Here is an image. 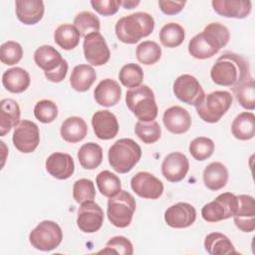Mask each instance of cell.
Segmentation results:
<instances>
[{
  "label": "cell",
  "mask_w": 255,
  "mask_h": 255,
  "mask_svg": "<svg viewBox=\"0 0 255 255\" xmlns=\"http://www.w3.org/2000/svg\"><path fill=\"white\" fill-rule=\"evenodd\" d=\"M135 134L146 144L156 142L161 134V128L157 122L138 121L134 127Z\"/></svg>",
  "instance_id": "40"
},
{
  "label": "cell",
  "mask_w": 255,
  "mask_h": 255,
  "mask_svg": "<svg viewBox=\"0 0 255 255\" xmlns=\"http://www.w3.org/2000/svg\"><path fill=\"white\" fill-rule=\"evenodd\" d=\"M229 39L228 28L219 22H212L202 32L191 38L188 43V52L195 59L205 60L217 54L228 44Z\"/></svg>",
  "instance_id": "2"
},
{
  "label": "cell",
  "mask_w": 255,
  "mask_h": 255,
  "mask_svg": "<svg viewBox=\"0 0 255 255\" xmlns=\"http://www.w3.org/2000/svg\"><path fill=\"white\" fill-rule=\"evenodd\" d=\"M131 189L142 198L157 199L163 192L162 182L147 171H139L130 179Z\"/></svg>",
  "instance_id": "14"
},
{
  "label": "cell",
  "mask_w": 255,
  "mask_h": 255,
  "mask_svg": "<svg viewBox=\"0 0 255 255\" xmlns=\"http://www.w3.org/2000/svg\"><path fill=\"white\" fill-rule=\"evenodd\" d=\"M141 157L140 146L131 138H120L108 152L109 163L119 173H127L139 161Z\"/></svg>",
  "instance_id": "4"
},
{
  "label": "cell",
  "mask_w": 255,
  "mask_h": 255,
  "mask_svg": "<svg viewBox=\"0 0 255 255\" xmlns=\"http://www.w3.org/2000/svg\"><path fill=\"white\" fill-rule=\"evenodd\" d=\"M64 60L61 54L50 45L40 46L34 53V61L44 73L54 72L62 65Z\"/></svg>",
  "instance_id": "25"
},
{
  "label": "cell",
  "mask_w": 255,
  "mask_h": 255,
  "mask_svg": "<svg viewBox=\"0 0 255 255\" xmlns=\"http://www.w3.org/2000/svg\"><path fill=\"white\" fill-rule=\"evenodd\" d=\"M78 159L85 169H95L103 161V148L96 142L84 143L78 151Z\"/></svg>",
  "instance_id": "32"
},
{
  "label": "cell",
  "mask_w": 255,
  "mask_h": 255,
  "mask_svg": "<svg viewBox=\"0 0 255 255\" xmlns=\"http://www.w3.org/2000/svg\"><path fill=\"white\" fill-rule=\"evenodd\" d=\"M136 208L134 197L126 190L110 197L108 201L107 215L110 222L119 228L128 227L132 219Z\"/></svg>",
  "instance_id": "7"
},
{
  "label": "cell",
  "mask_w": 255,
  "mask_h": 255,
  "mask_svg": "<svg viewBox=\"0 0 255 255\" xmlns=\"http://www.w3.org/2000/svg\"><path fill=\"white\" fill-rule=\"evenodd\" d=\"M34 116L43 124L52 123L58 116V107L51 100L39 101L35 105Z\"/></svg>",
  "instance_id": "44"
},
{
  "label": "cell",
  "mask_w": 255,
  "mask_h": 255,
  "mask_svg": "<svg viewBox=\"0 0 255 255\" xmlns=\"http://www.w3.org/2000/svg\"><path fill=\"white\" fill-rule=\"evenodd\" d=\"M91 5L94 10L103 16H111L116 14L119 11L122 1L120 0H92Z\"/></svg>",
  "instance_id": "46"
},
{
  "label": "cell",
  "mask_w": 255,
  "mask_h": 255,
  "mask_svg": "<svg viewBox=\"0 0 255 255\" xmlns=\"http://www.w3.org/2000/svg\"><path fill=\"white\" fill-rule=\"evenodd\" d=\"M119 80L127 88L132 89L138 87L143 80V71L137 64H127L121 69L119 73Z\"/></svg>",
  "instance_id": "39"
},
{
  "label": "cell",
  "mask_w": 255,
  "mask_h": 255,
  "mask_svg": "<svg viewBox=\"0 0 255 255\" xmlns=\"http://www.w3.org/2000/svg\"><path fill=\"white\" fill-rule=\"evenodd\" d=\"M238 208L233 216L236 227L243 232H252L255 229V203L250 195H238Z\"/></svg>",
  "instance_id": "17"
},
{
  "label": "cell",
  "mask_w": 255,
  "mask_h": 255,
  "mask_svg": "<svg viewBox=\"0 0 255 255\" xmlns=\"http://www.w3.org/2000/svg\"><path fill=\"white\" fill-rule=\"evenodd\" d=\"M83 50L85 59L93 66H103L108 63L111 57L107 42L99 32L89 34L84 38Z\"/></svg>",
  "instance_id": "12"
},
{
  "label": "cell",
  "mask_w": 255,
  "mask_h": 255,
  "mask_svg": "<svg viewBox=\"0 0 255 255\" xmlns=\"http://www.w3.org/2000/svg\"><path fill=\"white\" fill-rule=\"evenodd\" d=\"M96 183L101 194L109 198L115 196L122 190L120 177L110 170L101 171L96 177Z\"/></svg>",
  "instance_id": "34"
},
{
  "label": "cell",
  "mask_w": 255,
  "mask_h": 255,
  "mask_svg": "<svg viewBox=\"0 0 255 255\" xmlns=\"http://www.w3.org/2000/svg\"><path fill=\"white\" fill-rule=\"evenodd\" d=\"M195 219V208L186 202L175 203L164 212V221L172 228H187L194 223Z\"/></svg>",
  "instance_id": "15"
},
{
  "label": "cell",
  "mask_w": 255,
  "mask_h": 255,
  "mask_svg": "<svg viewBox=\"0 0 255 255\" xmlns=\"http://www.w3.org/2000/svg\"><path fill=\"white\" fill-rule=\"evenodd\" d=\"M238 103L246 110L253 111L255 109V85L253 78L240 83L232 88Z\"/></svg>",
  "instance_id": "36"
},
{
  "label": "cell",
  "mask_w": 255,
  "mask_h": 255,
  "mask_svg": "<svg viewBox=\"0 0 255 255\" xmlns=\"http://www.w3.org/2000/svg\"><path fill=\"white\" fill-rule=\"evenodd\" d=\"M96 79L97 74L92 66L80 64L74 67L70 77V84L75 91L83 93L92 87Z\"/></svg>",
  "instance_id": "29"
},
{
  "label": "cell",
  "mask_w": 255,
  "mask_h": 255,
  "mask_svg": "<svg viewBox=\"0 0 255 255\" xmlns=\"http://www.w3.org/2000/svg\"><path fill=\"white\" fill-rule=\"evenodd\" d=\"M173 93L179 101L194 107L205 96L204 90L198 80L188 74H183L176 78L173 83Z\"/></svg>",
  "instance_id": "10"
},
{
  "label": "cell",
  "mask_w": 255,
  "mask_h": 255,
  "mask_svg": "<svg viewBox=\"0 0 255 255\" xmlns=\"http://www.w3.org/2000/svg\"><path fill=\"white\" fill-rule=\"evenodd\" d=\"M140 2L139 1H134V0H126L122 1V5L124 6L125 9H132L135 6H137Z\"/></svg>",
  "instance_id": "49"
},
{
  "label": "cell",
  "mask_w": 255,
  "mask_h": 255,
  "mask_svg": "<svg viewBox=\"0 0 255 255\" xmlns=\"http://www.w3.org/2000/svg\"><path fill=\"white\" fill-rule=\"evenodd\" d=\"M188 149L194 159L203 161L212 155L214 151V142L209 137L198 136L191 140Z\"/></svg>",
  "instance_id": "41"
},
{
  "label": "cell",
  "mask_w": 255,
  "mask_h": 255,
  "mask_svg": "<svg viewBox=\"0 0 255 255\" xmlns=\"http://www.w3.org/2000/svg\"><path fill=\"white\" fill-rule=\"evenodd\" d=\"M228 181V170L226 166L219 162L209 163L203 170L204 185L213 191L223 188Z\"/></svg>",
  "instance_id": "28"
},
{
  "label": "cell",
  "mask_w": 255,
  "mask_h": 255,
  "mask_svg": "<svg viewBox=\"0 0 255 255\" xmlns=\"http://www.w3.org/2000/svg\"><path fill=\"white\" fill-rule=\"evenodd\" d=\"M46 170L53 177L63 180L69 178L75 171L73 157L69 153L54 152L46 159Z\"/></svg>",
  "instance_id": "19"
},
{
  "label": "cell",
  "mask_w": 255,
  "mask_h": 255,
  "mask_svg": "<svg viewBox=\"0 0 255 255\" xmlns=\"http://www.w3.org/2000/svg\"><path fill=\"white\" fill-rule=\"evenodd\" d=\"M185 38V31L177 23H167L159 31V40L164 47L175 48L182 44Z\"/></svg>",
  "instance_id": "35"
},
{
  "label": "cell",
  "mask_w": 255,
  "mask_h": 255,
  "mask_svg": "<svg viewBox=\"0 0 255 255\" xmlns=\"http://www.w3.org/2000/svg\"><path fill=\"white\" fill-rule=\"evenodd\" d=\"M136 59L143 65H153L159 61L161 57V48L154 41H143L135 51Z\"/></svg>",
  "instance_id": "37"
},
{
  "label": "cell",
  "mask_w": 255,
  "mask_h": 255,
  "mask_svg": "<svg viewBox=\"0 0 255 255\" xmlns=\"http://www.w3.org/2000/svg\"><path fill=\"white\" fill-rule=\"evenodd\" d=\"M63 239V232L58 223L52 220L40 222L29 234L31 245L41 251L56 249Z\"/></svg>",
  "instance_id": "8"
},
{
  "label": "cell",
  "mask_w": 255,
  "mask_h": 255,
  "mask_svg": "<svg viewBox=\"0 0 255 255\" xmlns=\"http://www.w3.org/2000/svg\"><path fill=\"white\" fill-rule=\"evenodd\" d=\"M99 253H116L122 255H131L133 247L131 242L125 236H115L106 243V248Z\"/></svg>",
  "instance_id": "45"
},
{
  "label": "cell",
  "mask_w": 255,
  "mask_h": 255,
  "mask_svg": "<svg viewBox=\"0 0 255 255\" xmlns=\"http://www.w3.org/2000/svg\"><path fill=\"white\" fill-rule=\"evenodd\" d=\"M231 131L240 140H249L255 135V116L250 112L239 114L232 122Z\"/></svg>",
  "instance_id": "30"
},
{
  "label": "cell",
  "mask_w": 255,
  "mask_h": 255,
  "mask_svg": "<svg viewBox=\"0 0 255 255\" xmlns=\"http://www.w3.org/2000/svg\"><path fill=\"white\" fill-rule=\"evenodd\" d=\"M44 2L41 0H17L15 1L16 16L25 25L38 23L44 15Z\"/></svg>",
  "instance_id": "23"
},
{
  "label": "cell",
  "mask_w": 255,
  "mask_h": 255,
  "mask_svg": "<svg viewBox=\"0 0 255 255\" xmlns=\"http://www.w3.org/2000/svg\"><path fill=\"white\" fill-rule=\"evenodd\" d=\"M92 126L95 134L100 139H112L119 132L118 120L116 116L108 110L96 112L92 118Z\"/></svg>",
  "instance_id": "18"
},
{
  "label": "cell",
  "mask_w": 255,
  "mask_h": 255,
  "mask_svg": "<svg viewBox=\"0 0 255 255\" xmlns=\"http://www.w3.org/2000/svg\"><path fill=\"white\" fill-rule=\"evenodd\" d=\"M189 169V161L185 154L174 151L167 154L161 164V173L170 182L182 180Z\"/></svg>",
  "instance_id": "16"
},
{
  "label": "cell",
  "mask_w": 255,
  "mask_h": 255,
  "mask_svg": "<svg viewBox=\"0 0 255 255\" xmlns=\"http://www.w3.org/2000/svg\"><path fill=\"white\" fill-rule=\"evenodd\" d=\"M122 89L120 84L113 79L102 80L94 90L96 102L103 107H114L121 100Z\"/></svg>",
  "instance_id": "22"
},
{
  "label": "cell",
  "mask_w": 255,
  "mask_h": 255,
  "mask_svg": "<svg viewBox=\"0 0 255 255\" xmlns=\"http://www.w3.org/2000/svg\"><path fill=\"white\" fill-rule=\"evenodd\" d=\"M12 140L19 151L23 153L33 152L40 142L38 126L28 120L21 121L14 128Z\"/></svg>",
  "instance_id": "11"
},
{
  "label": "cell",
  "mask_w": 255,
  "mask_h": 255,
  "mask_svg": "<svg viewBox=\"0 0 255 255\" xmlns=\"http://www.w3.org/2000/svg\"><path fill=\"white\" fill-rule=\"evenodd\" d=\"M61 136L64 140L76 143L83 140L88 133V126L80 117H69L61 125Z\"/></svg>",
  "instance_id": "27"
},
{
  "label": "cell",
  "mask_w": 255,
  "mask_h": 255,
  "mask_svg": "<svg viewBox=\"0 0 255 255\" xmlns=\"http://www.w3.org/2000/svg\"><path fill=\"white\" fill-rule=\"evenodd\" d=\"M103 222L104 211L99 204L93 200L81 203L77 217V225L81 231L94 233L102 227Z\"/></svg>",
  "instance_id": "13"
},
{
  "label": "cell",
  "mask_w": 255,
  "mask_h": 255,
  "mask_svg": "<svg viewBox=\"0 0 255 255\" xmlns=\"http://www.w3.org/2000/svg\"><path fill=\"white\" fill-rule=\"evenodd\" d=\"M162 121L166 129L175 134L186 132L191 126L189 113L179 106H173L165 110Z\"/></svg>",
  "instance_id": "20"
},
{
  "label": "cell",
  "mask_w": 255,
  "mask_h": 255,
  "mask_svg": "<svg viewBox=\"0 0 255 255\" xmlns=\"http://www.w3.org/2000/svg\"><path fill=\"white\" fill-rule=\"evenodd\" d=\"M54 41L64 50H73L80 42V33L72 24H62L54 32Z\"/></svg>",
  "instance_id": "33"
},
{
  "label": "cell",
  "mask_w": 255,
  "mask_h": 255,
  "mask_svg": "<svg viewBox=\"0 0 255 255\" xmlns=\"http://www.w3.org/2000/svg\"><path fill=\"white\" fill-rule=\"evenodd\" d=\"M204 248L210 255H225L239 253L235 249L230 239L220 232L209 233L204 239Z\"/></svg>",
  "instance_id": "31"
},
{
  "label": "cell",
  "mask_w": 255,
  "mask_h": 255,
  "mask_svg": "<svg viewBox=\"0 0 255 255\" xmlns=\"http://www.w3.org/2000/svg\"><path fill=\"white\" fill-rule=\"evenodd\" d=\"M210 77L216 85L233 88L251 78L249 62L241 55L225 52L215 61Z\"/></svg>",
  "instance_id": "1"
},
{
  "label": "cell",
  "mask_w": 255,
  "mask_h": 255,
  "mask_svg": "<svg viewBox=\"0 0 255 255\" xmlns=\"http://www.w3.org/2000/svg\"><path fill=\"white\" fill-rule=\"evenodd\" d=\"M126 104L128 110L141 122L154 121L158 114L152 90L141 85L129 89L126 94Z\"/></svg>",
  "instance_id": "5"
},
{
  "label": "cell",
  "mask_w": 255,
  "mask_h": 255,
  "mask_svg": "<svg viewBox=\"0 0 255 255\" xmlns=\"http://www.w3.org/2000/svg\"><path fill=\"white\" fill-rule=\"evenodd\" d=\"M185 3V1H158V6L164 14L175 15L183 9Z\"/></svg>",
  "instance_id": "47"
},
{
  "label": "cell",
  "mask_w": 255,
  "mask_h": 255,
  "mask_svg": "<svg viewBox=\"0 0 255 255\" xmlns=\"http://www.w3.org/2000/svg\"><path fill=\"white\" fill-rule=\"evenodd\" d=\"M23 57L22 46L15 41H7L1 45L0 60L3 64L13 66L20 62Z\"/></svg>",
  "instance_id": "42"
},
{
  "label": "cell",
  "mask_w": 255,
  "mask_h": 255,
  "mask_svg": "<svg viewBox=\"0 0 255 255\" xmlns=\"http://www.w3.org/2000/svg\"><path fill=\"white\" fill-rule=\"evenodd\" d=\"M96 196L94 182L88 178L78 179L73 186V197L77 203L93 200Z\"/></svg>",
  "instance_id": "43"
},
{
  "label": "cell",
  "mask_w": 255,
  "mask_h": 255,
  "mask_svg": "<svg viewBox=\"0 0 255 255\" xmlns=\"http://www.w3.org/2000/svg\"><path fill=\"white\" fill-rule=\"evenodd\" d=\"M232 105V96L227 91H214L204 96L195 106L200 119L205 123L214 124L221 120Z\"/></svg>",
  "instance_id": "6"
},
{
  "label": "cell",
  "mask_w": 255,
  "mask_h": 255,
  "mask_svg": "<svg viewBox=\"0 0 255 255\" xmlns=\"http://www.w3.org/2000/svg\"><path fill=\"white\" fill-rule=\"evenodd\" d=\"M211 5L220 16L235 19L247 17L252 8L251 1L245 0H213Z\"/></svg>",
  "instance_id": "21"
},
{
  "label": "cell",
  "mask_w": 255,
  "mask_h": 255,
  "mask_svg": "<svg viewBox=\"0 0 255 255\" xmlns=\"http://www.w3.org/2000/svg\"><path fill=\"white\" fill-rule=\"evenodd\" d=\"M154 29L152 16L145 12H135L117 21L115 31L118 39L125 44H135L151 34Z\"/></svg>",
  "instance_id": "3"
},
{
  "label": "cell",
  "mask_w": 255,
  "mask_h": 255,
  "mask_svg": "<svg viewBox=\"0 0 255 255\" xmlns=\"http://www.w3.org/2000/svg\"><path fill=\"white\" fill-rule=\"evenodd\" d=\"M67 72H68V63L66 60H64L62 65L57 70H55L54 72H51V73H44V74H45V77L50 82L60 83L66 78Z\"/></svg>",
  "instance_id": "48"
},
{
  "label": "cell",
  "mask_w": 255,
  "mask_h": 255,
  "mask_svg": "<svg viewBox=\"0 0 255 255\" xmlns=\"http://www.w3.org/2000/svg\"><path fill=\"white\" fill-rule=\"evenodd\" d=\"M31 79L28 72L20 67L11 68L2 75V84L4 88L14 94L23 93L30 86Z\"/></svg>",
  "instance_id": "26"
},
{
  "label": "cell",
  "mask_w": 255,
  "mask_h": 255,
  "mask_svg": "<svg viewBox=\"0 0 255 255\" xmlns=\"http://www.w3.org/2000/svg\"><path fill=\"white\" fill-rule=\"evenodd\" d=\"M74 26L80 33V36L86 37L89 34L100 31L101 23L99 18L90 11L80 12L74 19Z\"/></svg>",
  "instance_id": "38"
},
{
  "label": "cell",
  "mask_w": 255,
  "mask_h": 255,
  "mask_svg": "<svg viewBox=\"0 0 255 255\" xmlns=\"http://www.w3.org/2000/svg\"><path fill=\"white\" fill-rule=\"evenodd\" d=\"M20 107L12 99H3L0 102V134L3 136L20 123Z\"/></svg>",
  "instance_id": "24"
},
{
  "label": "cell",
  "mask_w": 255,
  "mask_h": 255,
  "mask_svg": "<svg viewBox=\"0 0 255 255\" xmlns=\"http://www.w3.org/2000/svg\"><path fill=\"white\" fill-rule=\"evenodd\" d=\"M238 208V197L231 192L219 194L201 209L202 218L207 222H218L234 216Z\"/></svg>",
  "instance_id": "9"
}]
</instances>
